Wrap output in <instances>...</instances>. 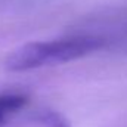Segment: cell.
Returning a JSON list of instances; mask_svg holds the SVG:
<instances>
[{
    "instance_id": "6da1fadb",
    "label": "cell",
    "mask_w": 127,
    "mask_h": 127,
    "mask_svg": "<svg viewBox=\"0 0 127 127\" xmlns=\"http://www.w3.org/2000/svg\"><path fill=\"white\" fill-rule=\"evenodd\" d=\"M112 41L99 32H80L49 41H32L18 47L6 58L10 71H28L75 61L102 50Z\"/></svg>"
},
{
    "instance_id": "7a4b0ae2",
    "label": "cell",
    "mask_w": 127,
    "mask_h": 127,
    "mask_svg": "<svg viewBox=\"0 0 127 127\" xmlns=\"http://www.w3.org/2000/svg\"><path fill=\"white\" fill-rule=\"evenodd\" d=\"M28 97L22 93H4L0 95V127L6 124L12 115H15L18 111H21Z\"/></svg>"
}]
</instances>
